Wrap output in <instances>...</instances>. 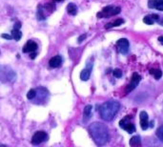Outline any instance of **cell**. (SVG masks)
I'll list each match as a JSON object with an SVG mask.
<instances>
[{"label": "cell", "mask_w": 163, "mask_h": 147, "mask_svg": "<svg viewBox=\"0 0 163 147\" xmlns=\"http://www.w3.org/2000/svg\"><path fill=\"white\" fill-rule=\"evenodd\" d=\"M89 132L94 141L98 146H102L109 140L108 128L101 122H94L89 126Z\"/></svg>", "instance_id": "cell-1"}, {"label": "cell", "mask_w": 163, "mask_h": 147, "mask_svg": "<svg viewBox=\"0 0 163 147\" xmlns=\"http://www.w3.org/2000/svg\"><path fill=\"white\" fill-rule=\"evenodd\" d=\"M120 104L116 100H108L104 102L100 108H99V113L102 119L106 121H111L115 119L116 114L119 111Z\"/></svg>", "instance_id": "cell-2"}, {"label": "cell", "mask_w": 163, "mask_h": 147, "mask_svg": "<svg viewBox=\"0 0 163 147\" xmlns=\"http://www.w3.org/2000/svg\"><path fill=\"white\" fill-rule=\"evenodd\" d=\"M16 78V74L9 66L0 67V81L2 82H12Z\"/></svg>", "instance_id": "cell-3"}, {"label": "cell", "mask_w": 163, "mask_h": 147, "mask_svg": "<svg viewBox=\"0 0 163 147\" xmlns=\"http://www.w3.org/2000/svg\"><path fill=\"white\" fill-rule=\"evenodd\" d=\"M121 12V8L120 7H114V6H107L105 8L102 9V11L100 13H97V17L98 18H107L113 15H116Z\"/></svg>", "instance_id": "cell-4"}, {"label": "cell", "mask_w": 163, "mask_h": 147, "mask_svg": "<svg viewBox=\"0 0 163 147\" xmlns=\"http://www.w3.org/2000/svg\"><path fill=\"white\" fill-rule=\"evenodd\" d=\"M119 126L122 128L123 130L127 131L128 133L132 134L136 131V127H135V124L132 123L130 121V118L127 117V118H124L122 119L120 121H119Z\"/></svg>", "instance_id": "cell-5"}, {"label": "cell", "mask_w": 163, "mask_h": 147, "mask_svg": "<svg viewBox=\"0 0 163 147\" xmlns=\"http://www.w3.org/2000/svg\"><path fill=\"white\" fill-rule=\"evenodd\" d=\"M140 80H141V77L138 75L137 73H134L133 76H132V79H131L130 83L128 84V86H127V88H126V90H125L126 95L129 94L130 92L134 91V90L136 88V86L138 85V83L140 82Z\"/></svg>", "instance_id": "cell-6"}, {"label": "cell", "mask_w": 163, "mask_h": 147, "mask_svg": "<svg viewBox=\"0 0 163 147\" xmlns=\"http://www.w3.org/2000/svg\"><path fill=\"white\" fill-rule=\"evenodd\" d=\"M49 94H48V91L45 89V88H39L38 91H36V95H35V98L33 99H34V103L36 104H41L43 102H45L47 99H48V97Z\"/></svg>", "instance_id": "cell-7"}, {"label": "cell", "mask_w": 163, "mask_h": 147, "mask_svg": "<svg viewBox=\"0 0 163 147\" xmlns=\"http://www.w3.org/2000/svg\"><path fill=\"white\" fill-rule=\"evenodd\" d=\"M129 41L126 38H121L116 42V47H117V51L122 53V54H127L129 53Z\"/></svg>", "instance_id": "cell-8"}, {"label": "cell", "mask_w": 163, "mask_h": 147, "mask_svg": "<svg viewBox=\"0 0 163 147\" xmlns=\"http://www.w3.org/2000/svg\"><path fill=\"white\" fill-rule=\"evenodd\" d=\"M47 139V134L44 131H37L36 133H34V135L32 138V143L34 145H38L41 142H43L44 140Z\"/></svg>", "instance_id": "cell-9"}, {"label": "cell", "mask_w": 163, "mask_h": 147, "mask_svg": "<svg viewBox=\"0 0 163 147\" xmlns=\"http://www.w3.org/2000/svg\"><path fill=\"white\" fill-rule=\"evenodd\" d=\"M92 70H93V63L89 62L87 64L86 68L83 69L82 72L80 73V79H81V80L87 81L90 79V76H91V73H92Z\"/></svg>", "instance_id": "cell-10"}, {"label": "cell", "mask_w": 163, "mask_h": 147, "mask_svg": "<svg viewBox=\"0 0 163 147\" xmlns=\"http://www.w3.org/2000/svg\"><path fill=\"white\" fill-rule=\"evenodd\" d=\"M20 27H21V23L20 22H17L16 24H14V27L12 31V39L18 41L20 40L22 38V33L20 32Z\"/></svg>", "instance_id": "cell-11"}, {"label": "cell", "mask_w": 163, "mask_h": 147, "mask_svg": "<svg viewBox=\"0 0 163 147\" xmlns=\"http://www.w3.org/2000/svg\"><path fill=\"white\" fill-rule=\"evenodd\" d=\"M160 19V16L158 14L156 13H152L149 15H146L143 18V22L147 25H153L155 22H158V20Z\"/></svg>", "instance_id": "cell-12"}, {"label": "cell", "mask_w": 163, "mask_h": 147, "mask_svg": "<svg viewBox=\"0 0 163 147\" xmlns=\"http://www.w3.org/2000/svg\"><path fill=\"white\" fill-rule=\"evenodd\" d=\"M140 118V126L142 128V130H147L149 127V121H148V115L145 111H142L139 115Z\"/></svg>", "instance_id": "cell-13"}, {"label": "cell", "mask_w": 163, "mask_h": 147, "mask_svg": "<svg viewBox=\"0 0 163 147\" xmlns=\"http://www.w3.org/2000/svg\"><path fill=\"white\" fill-rule=\"evenodd\" d=\"M37 50V44H36L34 41H32V40H29L23 47L22 51L23 53H34Z\"/></svg>", "instance_id": "cell-14"}, {"label": "cell", "mask_w": 163, "mask_h": 147, "mask_svg": "<svg viewBox=\"0 0 163 147\" xmlns=\"http://www.w3.org/2000/svg\"><path fill=\"white\" fill-rule=\"evenodd\" d=\"M148 7L157 11H163V0H149Z\"/></svg>", "instance_id": "cell-15"}, {"label": "cell", "mask_w": 163, "mask_h": 147, "mask_svg": "<svg viewBox=\"0 0 163 147\" xmlns=\"http://www.w3.org/2000/svg\"><path fill=\"white\" fill-rule=\"evenodd\" d=\"M49 64H50V67H52V68H58V67H60L61 64H62L61 56H59V54H58V56H56V57L52 58L50 62H49Z\"/></svg>", "instance_id": "cell-16"}, {"label": "cell", "mask_w": 163, "mask_h": 147, "mask_svg": "<svg viewBox=\"0 0 163 147\" xmlns=\"http://www.w3.org/2000/svg\"><path fill=\"white\" fill-rule=\"evenodd\" d=\"M124 23V19H122V18H118V19H116L115 21L111 22V23H108L105 28L106 29H110V28H113V27H117V26H120Z\"/></svg>", "instance_id": "cell-17"}, {"label": "cell", "mask_w": 163, "mask_h": 147, "mask_svg": "<svg viewBox=\"0 0 163 147\" xmlns=\"http://www.w3.org/2000/svg\"><path fill=\"white\" fill-rule=\"evenodd\" d=\"M67 12L71 15H76L77 13V5L74 4V3H70L67 6Z\"/></svg>", "instance_id": "cell-18"}, {"label": "cell", "mask_w": 163, "mask_h": 147, "mask_svg": "<svg viewBox=\"0 0 163 147\" xmlns=\"http://www.w3.org/2000/svg\"><path fill=\"white\" fill-rule=\"evenodd\" d=\"M130 145H131V146H140V145H141L140 137H139V136L133 137V138L130 139Z\"/></svg>", "instance_id": "cell-19"}, {"label": "cell", "mask_w": 163, "mask_h": 147, "mask_svg": "<svg viewBox=\"0 0 163 147\" xmlns=\"http://www.w3.org/2000/svg\"><path fill=\"white\" fill-rule=\"evenodd\" d=\"M150 74L154 76L155 79H156V80H158L162 77V72L159 69H156V70L152 69V70H150Z\"/></svg>", "instance_id": "cell-20"}, {"label": "cell", "mask_w": 163, "mask_h": 147, "mask_svg": "<svg viewBox=\"0 0 163 147\" xmlns=\"http://www.w3.org/2000/svg\"><path fill=\"white\" fill-rule=\"evenodd\" d=\"M92 109L93 107L91 105H87L84 109V119L87 120L89 119V118L91 117V113H92Z\"/></svg>", "instance_id": "cell-21"}, {"label": "cell", "mask_w": 163, "mask_h": 147, "mask_svg": "<svg viewBox=\"0 0 163 147\" xmlns=\"http://www.w3.org/2000/svg\"><path fill=\"white\" fill-rule=\"evenodd\" d=\"M35 95H36V90H34V89H31V90L28 92L27 98H28V99L32 100V99L35 98Z\"/></svg>", "instance_id": "cell-22"}, {"label": "cell", "mask_w": 163, "mask_h": 147, "mask_svg": "<svg viewBox=\"0 0 163 147\" xmlns=\"http://www.w3.org/2000/svg\"><path fill=\"white\" fill-rule=\"evenodd\" d=\"M156 136L161 141H163V124L158 127V129L156 130Z\"/></svg>", "instance_id": "cell-23"}, {"label": "cell", "mask_w": 163, "mask_h": 147, "mask_svg": "<svg viewBox=\"0 0 163 147\" xmlns=\"http://www.w3.org/2000/svg\"><path fill=\"white\" fill-rule=\"evenodd\" d=\"M113 75H114L115 78L120 79V78L122 77V71H121L120 69H115V70L113 71Z\"/></svg>", "instance_id": "cell-24"}, {"label": "cell", "mask_w": 163, "mask_h": 147, "mask_svg": "<svg viewBox=\"0 0 163 147\" xmlns=\"http://www.w3.org/2000/svg\"><path fill=\"white\" fill-rule=\"evenodd\" d=\"M2 38H5V39H7V40L12 39V34H7V33H3V34H2Z\"/></svg>", "instance_id": "cell-25"}, {"label": "cell", "mask_w": 163, "mask_h": 147, "mask_svg": "<svg viewBox=\"0 0 163 147\" xmlns=\"http://www.w3.org/2000/svg\"><path fill=\"white\" fill-rule=\"evenodd\" d=\"M85 38H86V34H82V35H80L79 38H78V42L81 43V42L83 41V39H85Z\"/></svg>", "instance_id": "cell-26"}, {"label": "cell", "mask_w": 163, "mask_h": 147, "mask_svg": "<svg viewBox=\"0 0 163 147\" xmlns=\"http://www.w3.org/2000/svg\"><path fill=\"white\" fill-rule=\"evenodd\" d=\"M158 41L163 45V36H159V38H158Z\"/></svg>", "instance_id": "cell-27"}, {"label": "cell", "mask_w": 163, "mask_h": 147, "mask_svg": "<svg viewBox=\"0 0 163 147\" xmlns=\"http://www.w3.org/2000/svg\"><path fill=\"white\" fill-rule=\"evenodd\" d=\"M158 23H159L161 26H163V17H160V19L158 20Z\"/></svg>", "instance_id": "cell-28"}, {"label": "cell", "mask_w": 163, "mask_h": 147, "mask_svg": "<svg viewBox=\"0 0 163 147\" xmlns=\"http://www.w3.org/2000/svg\"><path fill=\"white\" fill-rule=\"evenodd\" d=\"M53 1H57V2H60V1H63V0H53Z\"/></svg>", "instance_id": "cell-29"}]
</instances>
